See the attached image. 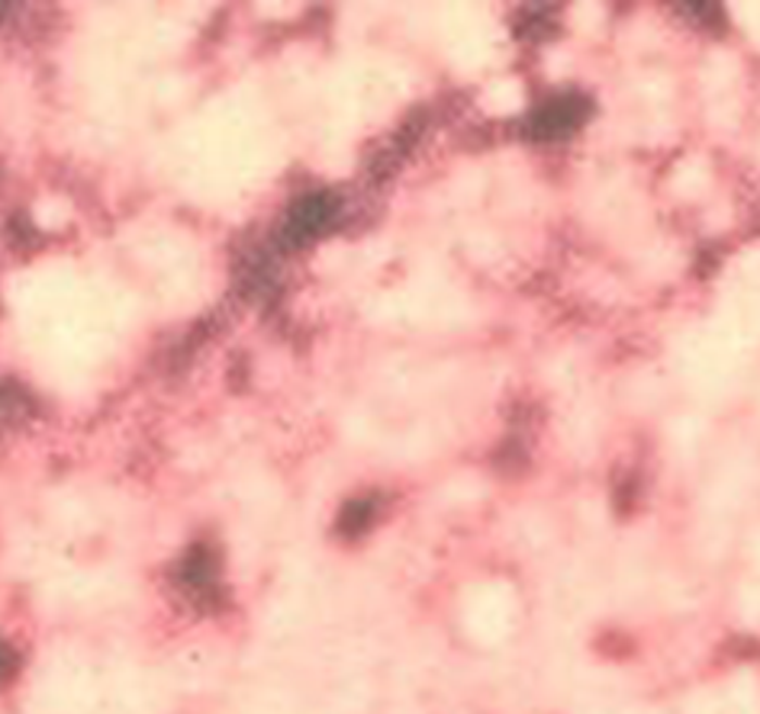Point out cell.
<instances>
[{"instance_id": "6da1fadb", "label": "cell", "mask_w": 760, "mask_h": 714, "mask_svg": "<svg viewBox=\"0 0 760 714\" xmlns=\"http://www.w3.org/2000/svg\"><path fill=\"white\" fill-rule=\"evenodd\" d=\"M583 110H586V103L577 100V97L548 103V106L539 110L535 119H532L535 136H542V139H561V136H568V132H573V129L583 123Z\"/></svg>"}]
</instances>
